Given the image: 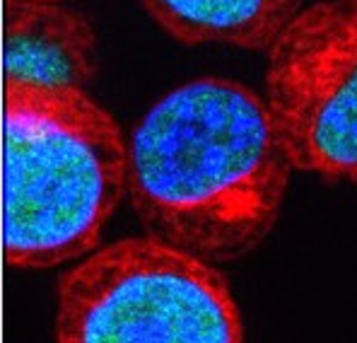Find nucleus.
<instances>
[{
    "instance_id": "nucleus-2",
    "label": "nucleus",
    "mask_w": 357,
    "mask_h": 343,
    "mask_svg": "<svg viewBox=\"0 0 357 343\" xmlns=\"http://www.w3.org/2000/svg\"><path fill=\"white\" fill-rule=\"evenodd\" d=\"M126 136L87 89L3 82V256L66 266L102 245L126 198Z\"/></svg>"
},
{
    "instance_id": "nucleus-4",
    "label": "nucleus",
    "mask_w": 357,
    "mask_h": 343,
    "mask_svg": "<svg viewBox=\"0 0 357 343\" xmlns=\"http://www.w3.org/2000/svg\"><path fill=\"white\" fill-rule=\"evenodd\" d=\"M264 54V102L295 172L357 184V0L304 5Z\"/></svg>"
},
{
    "instance_id": "nucleus-1",
    "label": "nucleus",
    "mask_w": 357,
    "mask_h": 343,
    "mask_svg": "<svg viewBox=\"0 0 357 343\" xmlns=\"http://www.w3.org/2000/svg\"><path fill=\"white\" fill-rule=\"evenodd\" d=\"M126 150V196L143 230L218 266L271 237L295 172L264 94L232 78L162 94Z\"/></svg>"
},
{
    "instance_id": "nucleus-5",
    "label": "nucleus",
    "mask_w": 357,
    "mask_h": 343,
    "mask_svg": "<svg viewBox=\"0 0 357 343\" xmlns=\"http://www.w3.org/2000/svg\"><path fill=\"white\" fill-rule=\"evenodd\" d=\"M99 73L92 20L68 0H5L3 82L87 89Z\"/></svg>"
},
{
    "instance_id": "nucleus-6",
    "label": "nucleus",
    "mask_w": 357,
    "mask_h": 343,
    "mask_svg": "<svg viewBox=\"0 0 357 343\" xmlns=\"http://www.w3.org/2000/svg\"><path fill=\"white\" fill-rule=\"evenodd\" d=\"M140 5L183 46L266 51L307 0H140Z\"/></svg>"
},
{
    "instance_id": "nucleus-3",
    "label": "nucleus",
    "mask_w": 357,
    "mask_h": 343,
    "mask_svg": "<svg viewBox=\"0 0 357 343\" xmlns=\"http://www.w3.org/2000/svg\"><path fill=\"white\" fill-rule=\"evenodd\" d=\"M59 343H239L241 309L227 276L152 235L92 249L56 283Z\"/></svg>"
}]
</instances>
